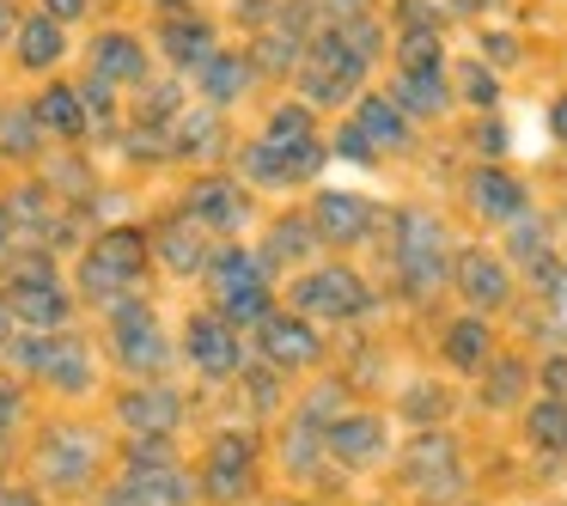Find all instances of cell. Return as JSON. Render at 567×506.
I'll use <instances>...</instances> for the list:
<instances>
[{
    "label": "cell",
    "mask_w": 567,
    "mask_h": 506,
    "mask_svg": "<svg viewBox=\"0 0 567 506\" xmlns=\"http://www.w3.org/2000/svg\"><path fill=\"white\" fill-rule=\"evenodd\" d=\"M141 262H147V238L116 226V233H104L99 245H92V257L80 262V287H86L99 306H116V299L141 281Z\"/></svg>",
    "instance_id": "obj_1"
},
{
    "label": "cell",
    "mask_w": 567,
    "mask_h": 506,
    "mask_svg": "<svg viewBox=\"0 0 567 506\" xmlns=\"http://www.w3.org/2000/svg\"><path fill=\"white\" fill-rule=\"evenodd\" d=\"M360 74H367V55H354L336 31L318 43H306V55H299V92H306L311 104H342L348 92L360 86Z\"/></svg>",
    "instance_id": "obj_2"
},
{
    "label": "cell",
    "mask_w": 567,
    "mask_h": 506,
    "mask_svg": "<svg viewBox=\"0 0 567 506\" xmlns=\"http://www.w3.org/2000/svg\"><path fill=\"white\" fill-rule=\"evenodd\" d=\"M214 306L226 323H257L269 318V281L250 250H220L214 257Z\"/></svg>",
    "instance_id": "obj_3"
},
{
    "label": "cell",
    "mask_w": 567,
    "mask_h": 506,
    "mask_svg": "<svg viewBox=\"0 0 567 506\" xmlns=\"http://www.w3.org/2000/svg\"><path fill=\"white\" fill-rule=\"evenodd\" d=\"M396 262H403V275L415 287H433L445 275V226L433 220V214L409 208L403 220H396Z\"/></svg>",
    "instance_id": "obj_4"
},
{
    "label": "cell",
    "mask_w": 567,
    "mask_h": 506,
    "mask_svg": "<svg viewBox=\"0 0 567 506\" xmlns=\"http://www.w3.org/2000/svg\"><path fill=\"white\" fill-rule=\"evenodd\" d=\"M0 306L13 311L19 323H31V330H43V323H62V318H68L62 281L50 275V262H25V269L7 281V299H0Z\"/></svg>",
    "instance_id": "obj_5"
},
{
    "label": "cell",
    "mask_w": 567,
    "mask_h": 506,
    "mask_svg": "<svg viewBox=\"0 0 567 506\" xmlns=\"http://www.w3.org/2000/svg\"><path fill=\"white\" fill-rule=\"evenodd\" d=\"M19 360H25L31 372H43L50 384H62V391H86V379H92L86 348H80L74 335H25Z\"/></svg>",
    "instance_id": "obj_6"
},
{
    "label": "cell",
    "mask_w": 567,
    "mask_h": 506,
    "mask_svg": "<svg viewBox=\"0 0 567 506\" xmlns=\"http://www.w3.org/2000/svg\"><path fill=\"white\" fill-rule=\"evenodd\" d=\"M293 306L311 311V318H354V311L367 306V287L348 269H318L293 287Z\"/></svg>",
    "instance_id": "obj_7"
},
{
    "label": "cell",
    "mask_w": 567,
    "mask_h": 506,
    "mask_svg": "<svg viewBox=\"0 0 567 506\" xmlns=\"http://www.w3.org/2000/svg\"><path fill=\"white\" fill-rule=\"evenodd\" d=\"M189 360H196L208 379H226V372L245 366V348H238V330L220 318V311H202L189 318Z\"/></svg>",
    "instance_id": "obj_8"
},
{
    "label": "cell",
    "mask_w": 567,
    "mask_h": 506,
    "mask_svg": "<svg viewBox=\"0 0 567 506\" xmlns=\"http://www.w3.org/2000/svg\"><path fill=\"white\" fill-rule=\"evenodd\" d=\"M38 464L55 488H86L92 464H99V445H92V433H55V440H43Z\"/></svg>",
    "instance_id": "obj_9"
},
{
    "label": "cell",
    "mask_w": 567,
    "mask_h": 506,
    "mask_svg": "<svg viewBox=\"0 0 567 506\" xmlns=\"http://www.w3.org/2000/svg\"><path fill=\"white\" fill-rule=\"evenodd\" d=\"M311 226H318L323 245H354V238L372 226V208H367V196H354V189H323L318 208H311Z\"/></svg>",
    "instance_id": "obj_10"
},
{
    "label": "cell",
    "mask_w": 567,
    "mask_h": 506,
    "mask_svg": "<svg viewBox=\"0 0 567 506\" xmlns=\"http://www.w3.org/2000/svg\"><path fill=\"white\" fill-rule=\"evenodd\" d=\"M403 464H409V482H415L421 494H457V452H452L445 433H421Z\"/></svg>",
    "instance_id": "obj_11"
},
{
    "label": "cell",
    "mask_w": 567,
    "mask_h": 506,
    "mask_svg": "<svg viewBox=\"0 0 567 506\" xmlns=\"http://www.w3.org/2000/svg\"><path fill=\"white\" fill-rule=\"evenodd\" d=\"M116 354H123V366H135V372H159L165 366V342H159L153 311H141V306L116 311Z\"/></svg>",
    "instance_id": "obj_12"
},
{
    "label": "cell",
    "mask_w": 567,
    "mask_h": 506,
    "mask_svg": "<svg viewBox=\"0 0 567 506\" xmlns=\"http://www.w3.org/2000/svg\"><path fill=\"white\" fill-rule=\"evenodd\" d=\"M262 354H269L275 366H311V360H318V335H311L306 318L269 311V318H262Z\"/></svg>",
    "instance_id": "obj_13"
},
{
    "label": "cell",
    "mask_w": 567,
    "mask_h": 506,
    "mask_svg": "<svg viewBox=\"0 0 567 506\" xmlns=\"http://www.w3.org/2000/svg\"><path fill=\"white\" fill-rule=\"evenodd\" d=\"M13 43H19V68H55L62 62V19H50V13H31V19H19V31H13Z\"/></svg>",
    "instance_id": "obj_14"
},
{
    "label": "cell",
    "mask_w": 567,
    "mask_h": 506,
    "mask_svg": "<svg viewBox=\"0 0 567 506\" xmlns=\"http://www.w3.org/2000/svg\"><path fill=\"white\" fill-rule=\"evenodd\" d=\"M92 68H99V80H116V86H128V80L147 74V50H141L128 31H104V38L92 43Z\"/></svg>",
    "instance_id": "obj_15"
},
{
    "label": "cell",
    "mask_w": 567,
    "mask_h": 506,
    "mask_svg": "<svg viewBox=\"0 0 567 506\" xmlns=\"http://www.w3.org/2000/svg\"><path fill=\"white\" fill-rule=\"evenodd\" d=\"M208 488H214V500L250 494V445L245 440H220L208 452Z\"/></svg>",
    "instance_id": "obj_16"
},
{
    "label": "cell",
    "mask_w": 567,
    "mask_h": 506,
    "mask_svg": "<svg viewBox=\"0 0 567 506\" xmlns=\"http://www.w3.org/2000/svg\"><path fill=\"white\" fill-rule=\"evenodd\" d=\"M159 38H165V55H172L177 68H202L214 55V25H208V19H196V13H189V19L172 13Z\"/></svg>",
    "instance_id": "obj_17"
},
{
    "label": "cell",
    "mask_w": 567,
    "mask_h": 506,
    "mask_svg": "<svg viewBox=\"0 0 567 506\" xmlns=\"http://www.w3.org/2000/svg\"><path fill=\"white\" fill-rule=\"evenodd\" d=\"M470 202H476V214H488V220H518L525 214V184L506 172H476L470 177Z\"/></svg>",
    "instance_id": "obj_18"
},
{
    "label": "cell",
    "mask_w": 567,
    "mask_h": 506,
    "mask_svg": "<svg viewBox=\"0 0 567 506\" xmlns=\"http://www.w3.org/2000/svg\"><path fill=\"white\" fill-rule=\"evenodd\" d=\"M123 421H128V427H141V440H165V433L177 427V396L165 391V384L135 391V396H123Z\"/></svg>",
    "instance_id": "obj_19"
},
{
    "label": "cell",
    "mask_w": 567,
    "mask_h": 506,
    "mask_svg": "<svg viewBox=\"0 0 567 506\" xmlns=\"http://www.w3.org/2000/svg\"><path fill=\"white\" fill-rule=\"evenodd\" d=\"M457 287H464L470 306H506V293H513L506 269L494 257H482V250H470V257L457 262Z\"/></svg>",
    "instance_id": "obj_20"
},
{
    "label": "cell",
    "mask_w": 567,
    "mask_h": 506,
    "mask_svg": "<svg viewBox=\"0 0 567 506\" xmlns=\"http://www.w3.org/2000/svg\"><path fill=\"white\" fill-rule=\"evenodd\" d=\"M196 74H202V99H208V104H233L238 92L250 86V62H245V55H233V50H214Z\"/></svg>",
    "instance_id": "obj_21"
},
{
    "label": "cell",
    "mask_w": 567,
    "mask_h": 506,
    "mask_svg": "<svg viewBox=\"0 0 567 506\" xmlns=\"http://www.w3.org/2000/svg\"><path fill=\"white\" fill-rule=\"evenodd\" d=\"M31 116H38V128H50V135L74 141L80 128H86V99H80L74 86H50L38 104H31Z\"/></svg>",
    "instance_id": "obj_22"
},
{
    "label": "cell",
    "mask_w": 567,
    "mask_h": 506,
    "mask_svg": "<svg viewBox=\"0 0 567 506\" xmlns=\"http://www.w3.org/2000/svg\"><path fill=\"white\" fill-rule=\"evenodd\" d=\"M379 433H384V427H379L372 415H348V421H336V427H330V440H323V445H330L342 464H372V457L384 452Z\"/></svg>",
    "instance_id": "obj_23"
},
{
    "label": "cell",
    "mask_w": 567,
    "mask_h": 506,
    "mask_svg": "<svg viewBox=\"0 0 567 506\" xmlns=\"http://www.w3.org/2000/svg\"><path fill=\"white\" fill-rule=\"evenodd\" d=\"M189 214L208 226H238L245 220V196H238V184H220V177H208V184L189 189Z\"/></svg>",
    "instance_id": "obj_24"
},
{
    "label": "cell",
    "mask_w": 567,
    "mask_h": 506,
    "mask_svg": "<svg viewBox=\"0 0 567 506\" xmlns=\"http://www.w3.org/2000/svg\"><path fill=\"white\" fill-rule=\"evenodd\" d=\"M360 135L372 141V147H409V123L403 111H396V99H360Z\"/></svg>",
    "instance_id": "obj_25"
},
{
    "label": "cell",
    "mask_w": 567,
    "mask_h": 506,
    "mask_svg": "<svg viewBox=\"0 0 567 506\" xmlns=\"http://www.w3.org/2000/svg\"><path fill=\"white\" fill-rule=\"evenodd\" d=\"M396 111L440 116V111H445V80H440V68H433V74H409V68H403V80H396Z\"/></svg>",
    "instance_id": "obj_26"
},
{
    "label": "cell",
    "mask_w": 567,
    "mask_h": 506,
    "mask_svg": "<svg viewBox=\"0 0 567 506\" xmlns=\"http://www.w3.org/2000/svg\"><path fill=\"white\" fill-rule=\"evenodd\" d=\"M159 238H165V262H172V269H202V262H208V238H202V226L172 220Z\"/></svg>",
    "instance_id": "obj_27"
},
{
    "label": "cell",
    "mask_w": 567,
    "mask_h": 506,
    "mask_svg": "<svg viewBox=\"0 0 567 506\" xmlns=\"http://www.w3.org/2000/svg\"><path fill=\"white\" fill-rule=\"evenodd\" d=\"M445 360H452V366H482V360H488V330H482L476 318L452 323V330H445Z\"/></svg>",
    "instance_id": "obj_28"
},
{
    "label": "cell",
    "mask_w": 567,
    "mask_h": 506,
    "mask_svg": "<svg viewBox=\"0 0 567 506\" xmlns=\"http://www.w3.org/2000/svg\"><path fill=\"white\" fill-rule=\"evenodd\" d=\"M530 440L549 445V452H567V403H561V396L530 409Z\"/></svg>",
    "instance_id": "obj_29"
},
{
    "label": "cell",
    "mask_w": 567,
    "mask_h": 506,
    "mask_svg": "<svg viewBox=\"0 0 567 506\" xmlns=\"http://www.w3.org/2000/svg\"><path fill=\"white\" fill-rule=\"evenodd\" d=\"M269 141H281V147L318 141V135H311V111H306V104H281V111L269 116Z\"/></svg>",
    "instance_id": "obj_30"
},
{
    "label": "cell",
    "mask_w": 567,
    "mask_h": 506,
    "mask_svg": "<svg viewBox=\"0 0 567 506\" xmlns=\"http://www.w3.org/2000/svg\"><path fill=\"white\" fill-rule=\"evenodd\" d=\"M403 68L409 74H433L440 68V31H403Z\"/></svg>",
    "instance_id": "obj_31"
},
{
    "label": "cell",
    "mask_w": 567,
    "mask_h": 506,
    "mask_svg": "<svg viewBox=\"0 0 567 506\" xmlns=\"http://www.w3.org/2000/svg\"><path fill=\"white\" fill-rule=\"evenodd\" d=\"M311 238H318V226H311V220H281V226H275V250H269V257L275 262H293V257H306V250H311Z\"/></svg>",
    "instance_id": "obj_32"
},
{
    "label": "cell",
    "mask_w": 567,
    "mask_h": 506,
    "mask_svg": "<svg viewBox=\"0 0 567 506\" xmlns=\"http://www.w3.org/2000/svg\"><path fill=\"white\" fill-rule=\"evenodd\" d=\"M19 409H25V396H19V384L13 379H0V440L19 427Z\"/></svg>",
    "instance_id": "obj_33"
},
{
    "label": "cell",
    "mask_w": 567,
    "mask_h": 506,
    "mask_svg": "<svg viewBox=\"0 0 567 506\" xmlns=\"http://www.w3.org/2000/svg\"><path fill=\"white\" fill-rule=\"evenodd\" d=\"M464 92H470V104H494V74H482V68H464Z\"/></svg>",
    "instance_id": "obj_34"
},
{
    "label": "cell",
    "mask_w": 567,
    "mask_h": 506,
    "mask_svg": "<svg viewBox=\"0 0 567 506\" xmlns=\"http://www.w3.org/2000/svg\"><path fill=\"white\" fill-rule=\"evenodd\" d=\"M396 19H403L409 31H440V13H427L421 0H403V7H396Z\"/></svg>",
    "instance_id": "obj_35"
},
{
    "label": "cell",
    "mask_w": 567,
    "mask_h": 506,
    "mask_svg": "<svg viewBox=\"0 0 567 506\" xmlns=\"http://www.w3.org/2000/svg\"><path fill=\"white\" fill-rule=\"evenodd\" d=\"M518 379H525V372L513 366V360H506L501 372H494V391H488V403H513V391H518Z\"/></svg>",
    "instance_id": "obj_36"
},
{
    "label": "cell",
    "mask_w": 567,
    "mask_h": 506,
    "mask_svg": "<svg viewBox=\"0 0 567 506\" xmlns=\"http://www.w3.org/2000/svg\"><path fill=\"white\" fill-rule=\"evenodd\" d=\"M513 257H525V262H537V257H543V226H518Z\"/></svg>",
    "instance_id": "obj_37"
},
{
    "label": "cell",
    "mask_w": 567,
    "mask_h": 506,
    "mask_svg": "<svg viewBox=\"0 0 567 506\" xmlns=\"http://www.w3.org/2000/svg\"><path fill=\"white\" fill-rule=\"evenodd\" d=\"M0 506H43V488H19V482H7V488H0Z\"/></svg>",
    "instance_id": "obj_38"
},
{
    "label": "cell",
    "mask_w": 567,
    "mask_h": 506,
    "mask_svg": "<svg viewBox=\"0 0 567 506\" xmlns=\"http://www.w3.org/2000/svg\"><path fill=\"white\" fill-rule=\"evenodd\" d=\"M336 147H342L348 159H372V141L360 135V128H342V141H336Z\"/></svg>",
    "instance_id": "obj_39"
},
{
    "label": "cell",
    "mask_w": 567,
    "mask_h": 506,
    "mask_svg": "<svg viewBox=\"0 0 567 506\" xmlns=\"http://www.w3.org/2000/svg\"><path fill=\"white\" fill-rule=\"evenodd\" d=\"M43 13H50V19H62V25H68V19H80V13H86V0H43Z\"/></svg>",
    "instance_id": "obj_40"
},
{
    "label": "cell",
    "mask_w": 567,
    "mask_h": 506,
    "mask_svg": "<svg viewBox=\"0 0 567 506\" xmlns=\"http://www.w3.org/2000/svg\"><path fill=\"white\" fill-rule=\"evenodd\" d=\"M330 13H336V25L342 19H367V0H330Z\"/></svg>",
    "instance_id": "obj_41"
},
{
    "label": "cell",
    "mask_w": 567,
    "mask_h": 506,
    "mask_svg": "<svg viewBox=\"0 0 567 506\" xmlns=\"http://www.w3.org/2000/svg\"><path fill=\"white\" fill-rule=\"evenodd\" d=\"M543 384H549V391H555V396H567V360H555V366H549V372H543Z\"/></svg>",
    "instance_id": "obj_42"
},
{
    "label": "cell",
    "mask_w": 567,
    "mask_h": 506,
    "mask_svg": "<svg viewBox=\"0 0 567 506\" xmlns=\"http://www.w3.org/2000/svg\"><path fill=\"white\" fill-rule=\"evenodd\" d=\"M13 31H19V13H13V0H0V43L13 38Z\"/></svg>",
    "instance_id": "obj_43"
},
{
    "label": "cell",
    "mask_w": 567,
    "mask_h": 506,
    "mask_svg": "<svg viewBox=\"0 0 567 506\" xmlns=\"http://www.w3.org/2000/svg\"><path fill=\"white\" fill-rule=\"evenodd\" d=\"M488 55H494V62H513L518 43H513V38H488Z\"/></svg>",
    "instance_id": "obj_44"
},
{
    "label": "cell",
    "mask_w": 567,
    "mask_h": 506,
    "mask_svg": "<svg viewBox=\"0 0 567 506\" xmlns=\"http://www.w3.org/2000/svg\"><path fill=\"white\" fill-rule=\"evenodd\" d=\"M549 123H555V135L567 141V99H561V104H555V111H549Z\"/></svg>",
    "instance_id": "obj_45"
},
{
    "label": "cell",
    "mask_w": 567,
    "mask_h": 506,
    "mask_svg": "<svg viewBox=\"0 0 567 506\" xmlns=\"http://www.w3.org/2000/svg\"><path fill=\"white\" fill-rule=\"evenodd\" d=\"M464 13H488V7H501V0H457Z\"/></svg>",
    "instance_id": "obj_46"
},
{
    "label": "cell",
    "mask_w": 567,
    "mask_h": 506,
    "mask_svg": "<svg viewBox=\"0 0 567 506\" xmlns=\"http://www.w3.org/2000/svg\"><path fill=\"white\" fill-rule=\"evenodd\" d=\"M0 250H7V208H0Z\"/></svg>",
    "instance_id": "obj_47"
},
{
    "label": "cell",
    "mask_w": 567,
    "mask_h": 506,
    "mask_svg": "<svg viewBox=\"0 0 567 506\" xmlns=\"http://www.w3.org/2000/svg\"><path fill=\"white\" fill-rule=\"evenodd\" d=\"M159 7H165V13H172V7H184V0H159Z\"/></svg>",
    "instance_id": "obj_48"
}]
</instances>
